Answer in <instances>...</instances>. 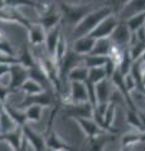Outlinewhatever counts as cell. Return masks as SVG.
<instances>
[{"label": "cell", "instance_id": "8d00e7d4", "mask_svg": "<svg viewBox=\"0 0 145 151\" xmlns=\"http://www.w3.org/2000/svg\"><path fill=\"white\" fill-rule=\"evenodd\" d=\"M116 68H118V64H116L111 58H109V57H107L106 62H105V64H104V69H105V72H106V78L110 79L111 76L114 74V72L116 70Z\"/></svg>", "mask_w": 145, "mask_h": 151}, {"label": "cell", "instance_id": "d4e9b609", "mask_svg": "<svg viewBox=\"0 0 145 151\" xmlns=\"http://www.w3.org/2000/svg\"><path fill=\"white\" fill-rule=\"evenodd\" d=\"M145 141V131H130V132H126V134L123 135L121 137V146L123 147H130L131 149L134 145H136L139 142H143Z\"/></svg>", "mask_w": 145, "mask_h": 151}, {"label": "cell", "instance_id": "7402d4cb", "mask_svg": "<svg viewBox=\"0 0 145 151\" xmlns=\"http://www.w3.org/2000/svg\"><path fill=\"white\" fill-rule=\"evenodd\" d=\"M115 113H116V103L114 100H111L107 105V108L105 111V115H104V119H102V124H101V129L105 130L110 134H116L118 130H115L112 127V122L115 120Z\"/></svg>", "mask_w": 145, "mask_h": 151}, {"label": "cell", "instance_id": "1f68e13d", "mask_svg": "<svg viewBox=\"0 0 145 151\" xmlns=\"http://www.w3.org/2000/svg\"><path fill=\"white\" fill-rule=\"evenodd\" d=\"M27 121L38 122L42 119V113H43V106L40 105H30L24 108Z\"/></svg>", "mask_w": 145, "mask_h": 151}, {"label": "cell", "instance_id": "5bb4252c", "mask_svg": "<svg viewBox=\"0 0 145 151\" xmlns=\"http://www.w3.org/2000/svg\"><path fill=\"white\" fill-rule=\"evenodd\" d=\"M0 137H1V142H5L13 151H15L17 149H19V146L22 145V141H23L22 126H17L12 131L1 132Z\"/></svg>", "mask_w": 145, "mask_h": 151}, {"label": "cell", "instance_id": "484cf974", "mask_svg": "<svg viewBox=\"0 0 145 151\" xmlns=\"http://www.w3.org/2000/svg\"><path fill=\"white\" fill-rule=\"evenodd\" d=\"M126 124L134 127L136 131H145V126L143 124L141 117H140V113L136 110H131L129 107L126 108Z\"/></svg>", "mask_w": 145, "mask_h": 151}, {"label": "cell", "instance_id": "30bf717a", "mask_svg": "<svg viewBox=\"0 0 145 151\" xmlns=\"http://www.w3.org/2000/svg\"><path fill=\"white\" fill-rule=\"evenodd\" d=\"M45 149L53 150V151H81L73 147L66 141H63L58 136V134L53 130L45 132Z\"/></svg>", "mask_w": 145, "mask_h": 151}, {"label": "cell", "instance_id": "ba28073f", "mask_svg": "<svg viewBox=\"0 0 145 151\" xmlns=\"http://www.w3.org/2000/svg\"><path fill=\"white\" fill-rule=\"evenodd\" d=\"M30 105H40V106H52L53 105V96L52 93H49V91H43L40 93L35 94H25V98L23 100L18 107L24 110L25 107Z\"/></svg>", "mask_w": 145, "mask_h": 151}, {"label": "cell", "instance_id": "b9f144b4", "mask_svg": "<svg viewBox=\"0 0 145 151\" xmlns=\"http://www.w3.org/2000/svg\"><path fill=\"white\" fill-rule=\"evenodd\" d=\"M28 146H29V144H28L27 139L24 137V135H23V141H22V145L19 146V149H17L15 151H28Z\"/></svg>", "mask_w": 145, "mask_h": 151}, {"label": "cell", "instance_id": "8fae6325", "mask_svg": "<svg viewBox=\"0 0 145 151\" xmlns=\"http://www.w3.org/2000/svg\"><path fill=\"white\" fill-rule=\"evenodd\" d=\"M22 131L28 144L34 149V151H45V136L38 134L27 124L22 126Z\"/></svg>", "mask_w": 145, "mask_h": 151}, {"label": "cell", "instance_id": "e0dca14e", "mask_svg": "<svg viewBox=\"0 0 145 151\" xmlns=\"http://www.w3.org/2000/svg\"><path fill=\"white\" fill-rule=\"evenodd\" d=\"M96 100L97 103H106L112 100V89H111V79L105 78L101 82L95 84Z\"/></svg>", "mask_w": 145, "mask_h": 151}, {"label": "cell", "instance_id": "52a82bcc", "mask_svg": "<svg viewBox=\"0 0 145 151\" xmlns=\"http://www.w3.org/2000/svg\"><path fill=\"white\" fill-rule=\"evenodd\" d=\"M0 20L6 22V23H15L18 25L24 27L25 29L30 27L33 22L25 18L23 14L18 10L17 8H10V6H3L0 9Z\"/></svg>", "mask_w": 145, "mask_h": 151}, {"label": "cell", "instance_id": "7c38bea8", "mask_svg": "<svg viewBox=\"0 0 145 151\" xmlns=\"http://www.w3.org/2000/svg\"><path fill=\"white\" fill-rule=\"evenodd\" d=\"M71 89H69V97L64 103H83L88 101V93L85 82H69Z\"/></svg>", "mask_w": 145, "mask_h": 151}, {"label": "cell", "instance_id": "ee69618b", "mask_svg": "<svg viewBox=\"0 0 145 151\" xmlns=\"http://www.w3.org/2000/svg\"><path fill=\"white\" fill-rule=\"evenodd\" d=\"M3 6H5V3H4V0H0V9Z\"/></svg>", "mask_w": 145, "mask_h": 151}, {"label": "cell", "instance_id": "4316f807", "mask_svg": "<svg viewBox=\"0 0 145 151\" xmlns=\"http://www.w3.org/2000/svg\"><path fill=\"white\" fill-rule=\"evenodd\" d=\"M124 22L126 23V25H128L130 33L138 32L139 29H141V28L144 27V24H145V12L135 14V15H131Z\"/></svg>", "mask_w": 145, "mask_h": 151}, {"label": "cell", "instance_id": "7a4b0ae2", "mask_svg": "<svg viewBox=\"0 0 145 151\" xmlns=\"http://www.w3.org/2000/svg\"><path fill=\"white\" fill-rule=\"evenodd\" d=\"M91 4H69L61 1L59 12L62 14V23H66L69 27H76L91 10H93Z\"/></svg>", "mask_w": 145, "mask_h": 151}, {"label": "cell", "instance_id": "f35d334b", "mask_svg": "<svg viewBox=\"0 0 145 151\" xmlns=\"http://www.w3.org/2000/svg\"><path fill=\"white\" fill-rule=\"evenodd\" d=\"M0 63H1V64L12 65V64H17V63H19V62H18L17 55H10V54L4 53V52H0Z\"/></svg>", "mask_w": 145, "mask_h": 151}, {"label": "cell", "instance_id": "cb8c5ba5", "mask_svg": "<svg viewBox=\"0 0 145 151\" xmlns=\"http://www.w3.org/2000/svg\"><path fill=\"white\" fill-rule=\"evenodd\" d=\"M17 58H18V62H19V64L23 65V67L27 68V69L33 68L34 65L37 64L35 55H33L32 50L29 49V47H28L27 44H23L19 54L17 55Z\"/></svg>", "mask_w": 145, "mask_h": 151}, {"label": "cell", "instance_id": "c3c4849f", "mask_svg": "<svg viewBox=\"0 0 145 151\" xmlns=\"http://www.w3.org/2000/svg\"><path fill=\"white\" fill-rule=\"evenodd\" d=\"M144 27H145V24H144Z\"/></svg>", "mask_w": 145, "mask_h": 151}, {"label": "cell", "instance_id": "f6af8a7d", "mask_svg": "<svg viewBox=\"0 0 145 151\" xmlns=\"http://www.w3.org/2000/svg\"><path fill=\"white\" fill-rule=\"evenodd\" d=\"M120 151H130V147H123Z\"/></svg>", "mask_w": 145, "mask_h": 151}, {"label": "cell", "instance_id": "4fadbf2b", "mask_svg": "<svg viewBox=\"0 0 145 151\" xmlns=\"http://www.w3.org/2000/svg\"><path fill=\"white\" fill-rule=\"evenodd\" d=\"M73 120L77 122V124L79 125V127L82 129V131L85 132L87 140H91L93 137H96V136L102 135V134H105V132H107L105 130H102L101 127L97 125L92 119H82V117H76V119H73Z\"/></svg>", "mask_w": 145, "mask_h": 151}, {"label": "cell", "instance_id": "e575fe53", "mask_svg": "<svg viewBox=\"0 0 145 151\" xmlns=\"http://www.w3.org/2000/svg\"><path fill=\"white\" fill-rule=\"evenodd\" d=\"M6 6L10 8H20V6H30L34 8L35 6V1L34 0H4Z\"/></svg>", "mask_w": 145, "mask_h": 151}, {"label": "cell", "instance_id": "836d02e7", "mask_svg": "<svg viewBox=\"0 0 145 151\" xmlns=\"http://www.w3.org/2000/svg\"><path fill=\"white\" fill-rule=\"evenodd\" d=\"M131 65H133V59H131V57H130V54H129L128 48H125L124 55H123V58H121V60H120L118 68H119L120 72L125 76V74H128L130 72V68H131Z\"/></svg>", "mask_w": 145, "mask_h": 151}, {"label": "cell", "instance_id": "7dc6e473", "mask_svg": "<svg viewBox=\"0 0 145 151\" xmlns=\"http://www.w3.org/2000/svg\"><path fill=\"white\" fill-rule=\"evenodd\" d=\"M45 151H53V150H49V149H45Z\"/></svg>", "mask_w": 145, "mask_h": 151}, {"label": "cell", "instance_id": "d6986e66", "mask_svg": "<svg viewBox=\"0 0 145 151\" xmlns=\"http://www.w3.org/2000/svg\"><path fill=\"white\" fill-rule=\"evenodd\" d=\"M95 40L96 39H93V38L91 35H88V34L78 37V38H74L72 49L76 52V53L81 54V55L90 54L92 48H93V44H95Z\"/></svg>", "mask_w": 145, "mask_h": 151}, {"label": "cell", "instance_id": "9c48e42d", "mask_svg": "<svg viewBox=\"0 0 145 151\" xmlns=\"http://www.w3.org/2000/svg\"><path fill=\"white\" fill-rule=\"evenodd\" d=\"M130 38H131V33H130L126 23L124 20H119V24L116 25L112 34L110 35L111 43L120 45L123 48H126V47H129Z\"/></svg>", "mask_w": 145, "mask_h": 151}, {"label": "cell", "instance_id": "2e32d148", "mask_svg": "<svg viewBox=\"0 0 145 151\" xmlns=\"http://www.w3.org/2000/svg\"><path fill=\"white\" fill-rule=\"evenodd\" d=\"M143 12H145V0H130L118 13V15H120L119 20H126L131 15H135V14Z\"/></svg>", "mask_w": 145, "mask_h": 151}, {"label": "cell", "instance_id": "ac0fdd59", "mask_svg": "<svg viewBox=\"0 0 145 151\" xmlns=\"http://www.w3.org/2000/svg\"><path fill=\"white\" fill-rule=\"evenodd\" d=\"M35 23L40 24L45 32H48V30L53 29L54 27H57L58 24L62 23V14H61L59 10H53V12H50L48 14H44V15L38 17Z\"/></svg>", "mask_w": 145, "mask_h": 151}, {"label": "cell", "instance_id": "ab89813d", "mask_svg": "<svg viewBox=\"0 0 145 151\" xmlns=\"http://www.w3.org/2000/svg\"><path fill=\"white\" fill-rule=\"evenodd\" d=\"M12 93L13 92H12V89L9 88L8 84L5 86V84L0 83V103H5L8 96H9V94H12Z\"/></svg>", "mask_w": 145, "mask_h": 151}, {"label": "cell", "instance_id": "d6a6232c", "mask_svg": "<svg viewBox=\"0 0 145 151\" xmlns=\"http://www.w3.org/2000/svg\"><path fill=\"white\" fill-rule=\"evenodd\" d=\"M106 78V72L104 67H95V68H88V76L86 81L91 82L92 84H96L101 82L102 79Z\"/></svg>", "mask_w": 145, "mask_h": 151}, {"label": "cell", "instance_id": "9a60e30c", "mask_svg": "<svg viewBox=\"0 0 145 151\" xmlns=\"http://www.w3.org/2000/svg\"><path fill=\"white\" fill-rule=\"evenodd\" d=\"M61 33H62V23L58 24L57 27H54L53 29L45 32V39H44L45 53L48 54L50 58H52L54 54V50H56V47H57Z\"/></svg>", "mask_w": 145, "mask_h": 151}, {"label": "cell", "instance_id": "6da1fadb", "mask_svg": "<svg viewBox=\"0 0 145 151\" xmlns=\"http://www.w3.org/2000/svg\"><path fill=\"white\" fill-rule=\"evenodd\" d=\"M111 14H114V10H112V8L109 5H105V6H101L99 9H93V10H91L76 27L73 28L74 38L90 34V33L97 27V24H99L100 22H102L106 17L111 15Z\"/></svg>", "mask_w": 145, "mask_h": 151}, {"label": "cell", "instance_id": "d590c367", "mask_svg": "<svg viewBox=\"0 0 145 151\" xmlns=\"http://www.w3.org/2000/svg\"><path fill=\"white\" fill-rule=\"evenodd\" d=\"M0 52H4L6 54H10V55H17L15 52H14L12 44L8 42L5 34L0 30Z\"/></svg>", "mask_w": 145, "mask_h": 151}, {"label": "cell", "instance_id": "44dd1931", "mask_svg": "<svg viewBox=\"0 0 145 151\" xmlns=\"http://www.w3.org/2000/svg\"><path fill=\"white\" fill-rule=\"evenodd\" d=\"M3 111L6 113V115L10 117V120L15 124L17 126H23L27 124V116H25V111L19 108L18 106L13 107L8 103H3Z\"/></svg>", "mask_w": 145, "mask_h": 151}, {"label": "cell", "instance_id": "603a6c76", "mask_svg": "<svg viewBox=\"0 0 145 151\" xmlns=\"http://www.w3.org/2000/svg\"><path fill=\"white\" fill-rule=\"evenodd\" d=\"M112 136H114V134L105 132V134L96 136V137H93L91 140H87L86 151H104L106 144L110 140H112Z\"/></svg>", "mask_w": 145, "mask_h": 151}, {"label": "cell", "instance_id": "4dcf8cb0", "mask_svg": "<svg viewBox=\"0 0 145 151\" xmlns=\"http://www.w3.org/2000/svg\"><path fill=\"white\" fill-rule=\"evenodd\" d=\"M19 91H23L25 94H35V93H40L43 91H47V89H44L42 87V84H39L37 81H34V79L28 78L27 81L22 84Z\"/></svg>", "mask_w": 145, "mask_h": 151}, {"label": "cell", "instance_id": "f1b7e54d", "mask_svg": "<svg viewBox=\"0 0 145 151\" xmlns=\"http://www.w3.org/2000/svg\"><path fill=\"white\" fill-rule=\"evenodd\" d=\"M88 76V68L85 67L83 64L74 67L71 72L68 73L67 79L68 82H86Z\"/></svg>", "mask_w": 145, "mask_h": 151}, {"label": "cell", "instance_id": "f546056e", "mask_svg": "<svg viewBox=\"0 0 145 151\" xmlns=\"http://www.w3.org/2000/svg\"><path fill=\"white\" fill-rule=\"evenodd\" d=\"M107 57L104 55H95V54H86L83 55V65L87 68L95 67H104Z\"/></svg>", "mask_w": 145, "mask_h": 151}, {"label": "cell", "instance_id": "3957f363", "mask_svg": "<svg viewBox=\"0 0 145 151\" xmlns=\"http://www.w3.org/2000/svg\"><path fill=\"white\" fill-rule=\"evenodd\" d=\"M83 64V55L76 53L72 48L67 49L66 54H64L63 59L61 60V63L58 64V78L61 82V86H62V81L64 78H67L68 73L71 70L77 67V65Z\"/></svg>", "mask_w": 145, "mask_h": 151}, {"label": "cell", "instance_id": "5b68a950", "mask_svg": "<svg viewBox=\"0 0 145 151\" xmlns=\"http://www.w3.org/2000/svg\"><path fill=\"white\" fill-rule=\"evenodd\" d=\"M118 24H119V18L116 17L115 14H111V15L106 17L102 22H100L99 24H97V27L88 35H91L93 39L110 38V35L112 34V32H114V29Z\"/></svg>", "mask_w": 145, "mask_h": 151}, {"label": "cell", "instance_id": "74e56055", "mask_svg": "<svg viewBox=\"0 0 145 151\" xmlns=\"http://www.w3.org/2000/svg\"><path fill=\"white\" fill-rule=\"evenodd\" d=\"M130 0H107V5L112 8L114 14H118L121 9L125 6L126 3H129Z\"/></svg>", "mask_w": 145, "mask_h": 151}, {"label": "cell", "instance_id": "60d3db41", "mask_svg": "<svg viewBox=\"0 0 145 151\" xmlns=\"http://www.w3.org/2000/svg\"><path fill=\"white\" fill-rule=\"evenodd\" d=\"M9 68H10V65H8V64H1V63H0V79H1L3 77H5V76H8Z\"/></svg>", "mask_w": 145, "mask_h": 151}, {"label": "cell", "instance_id": "ffe728a7", "mask_svg": "<svg viewBox=\"0 0 145 151\" xmlns=\"http://www.w3.org/2000/svg\"><path fill=\"white\" fill-rule=\"evenodd\" d=\"M28 39H29L30 45H43L44 39H45V30L43 29V27L38 23L33 22L30 24V27L28 28Z\"/></svg>", "mask_w": 145, "mask_h": 151}, {"label": "cell", "instance_id": "277c9868", "mask_svg": "<svg viewBox=\"0 0 145 151\" xmlns=\"http://www.w3.org/2000/svg\"><path fill=\"white\" fill-rule=\"evenodd\" d=\"M63 115L71 119L82 117V119H92L93 107L90 102L83 103H64Z\"/></svg>", "mask_w": 145, "mask_h": 151}, {"label": "cell", "instance_id": "83f0119b", "mask_svg": "<svg viewBox=\"0 0 145 151\" xmlns=\"http://www.w3.org/2000/svg\"><path fill=\"white\" fill-rule=\"evenodd\" d=\"M110 45H111L110 38H100V39H96L95 44H93V48H92L90 54L107 57V54H109Z\"/></svg>", "mask_w": 145, "mask_h": 151}, {"label": "cell", "instance_id": "7bdbcfd3", "mask_svg": "<svg viewBox=\"0 0 145 151\" xmlns=\"http://www.w3.org/2000/svg\"><path fill=\"white\" fill-rule=\"evenodd\" d=\"M1 117H3V106L0 107V122H1Z\"/></svg>", "mask_w": 145, "mask_h": 151}, {"label": "cell", "instance_id": "bcb514c9", "mask_svg": "<svg viewBox=\"0 0 145 151\" xmlns=\"http://www.w3.org/2000/svg\"><path fill=\"white\" fill-rule=\"evenodd\" d=\"M144 39H145V27H144Z\"/></svg>", "mask_w": 145, "mask_h": 151}, {"label": "cell", "instance_id": "8992f818", "mask_svg": "<svg viewBox=\"0 0 145 151\" xmlns=\"http://www.w3.org/2000/svg\"><path fill=\"white\" fill-rule=\"evenodd\" d=\"M9 88L12 89V92H17L19 91L22 84L24 83L28 78H29V74H28V69L24 68L23 65H20L19 63L17 64H12L10 68H9Z\"/></svg>", "mask_w": 145, "mask_h": 151}]
</instances>
